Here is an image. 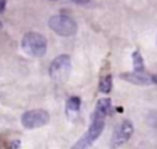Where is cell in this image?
I'll use <instances>...</instances> for the list:
<instances>
[{
  "label": "cell",
  "mask_w": 157,
  "mask_h": 149,
  "mask_svg": "<svg viewBox=\"0 0 157 149\" xmlns=\"http://www.w3.org/2000/svg\"><path fill=\"white\" fill-rule=\"evenodd\" d=\"M10 148H12V149H16V148H21V142H20V140H13V142H11V144H10Z\"/></svg>",
  "instance_id": "obj_12"
},
{
  "label": "cell",
  "mask_w": 157,
  "mask_h": 149,
  "mask_svg": "<svg viewBox=\"0 0 157 149\" xmlns=\"http://www.w3.org/2000/svg\"><path fill=\"white\" fill-rule=\"evenodd\" d=\"M112 86H113V78L112 75H107L103 79H101L98 84V91L102 94H109L112 91Z\"/></svg>",
  "instance_id": "obj_10"
},
{
  "label": "cell",
  "mask_w": 157,
  "mask_h": 149,
  "mask_svg": "<svg viewBox=\"0 0 157 149\" xmlns=\"http://www.w3.org/2000/svg\"><path fill=\"white\" fill-rule=\"evenodd\" d=\"M21 47L27 55L40 58L47 53V39L40 33L27 32L22 37Z\"/></svg>",
  "instance_id": "obj_1"
},
{
  "label": "cell",
  "mask_w": 157,
  "mask_h": 149,
  "mask_svg": "<svg viewBox=\"0 0 157 149\" xmlns=\"http://www.w3.org/2000/svg\"><path fill=\"white\" fill-rule=\"evenodd\" d=\"M132 66H134V71H144L145 70V63H144L140 50H135L132 53Z\"/></svg>",
  "instance_id": "obj_11"
},
{
  "label": "cell",
  "mask_w": 157,
  "mask_h": 149,
  "mask_svg": "<svg viewBox=\"0 0 157 149\" xmlns=\"http://www.w3.org/2000/svg\"><path fill=\"white\" fill-rule=\"evenodd\" d=\"M134 132V126L129 119L123 121L114 131L113 137H112V148H119L123 147L124 144H126L129 142V139L131 138Z\"/></svg>",
  "instance_id": "obj_6"
},
{
  "label": "cell",
  "mask_w": 157,
  "mask_h": 149,
  "mask_svg": "<svg viewBox=\"0 0 157 149\" xmlns=\"http://www.w3.org/2000/svg\"><path fill=\"white\" fill-rule=\"evenodd\" d=\"M2 28V23H1V21H0V30Z\"/></svg>",
  "instance_id": "obj_15"
},
{
  "label": "cell",
  "mask_w": 157,
  "mask_h": 149,
  "mask_svg": "<svg viewBox=\"0 0 157 149\" xmlns=\"http://www.w3.org/2000/svg\"><path fill=\"white\" fill-rule=\"evenodd\" d=\"M112 108V100L109 97H102L96 102V108L92 115V118H103L109 115Z\"/></svg>",
  "instance_id": "obj_8"
},
{
  "label": "cell",
  "mask_w": 157,
  "mask_h": 149,
  "mask_svg": "<svg viewBox=\"0 0 157 149\" xmlns=\"http://www.w3.org/2000/svg\"><path fill=\"white\" fill-rule=\"evenodd\" d=\"M49 113L45 110H31L21 116V123L27 129H36L45 126L49 122Z\"/></svg>",
  "instance_id": "obj_5"
},
{
  "label": "cell",
  "mask_w": 157,
  "mask_h": 149,
  "mask_svg": "<svg viewBox=\"0 0 157 149\" xmlns=\"http://www.w3.org/2000/svg\"><path fill=\"white\" fill-rule=\"evenodd\" d=\"M49 28L59 36L70 37L77 32V23L74 18L66 15H54L48 21Z\"/></svg>",
  "instance_id": "obj_2"
},
{
  "label": "cell",
  "mask_w": 157,
  "mask_h": 149,
  "mask_svg": "<svg viewBox=\"0 0 157 149\" xmlns=\"http://www.w3.org/2000/svg\"><path fill=\"white\" fill-rule=\"evenodd\" d=\"M81 107V100L78 96H71L66 101V113L70 116L71 113H77Z\"/></svg>",
  "instance_id": "obj_9"
},
{
  "label": "cell",
  "mask_w": 157,
  "mask_h": 149,
  "mask_svg": "<svg viewBox=\"0 0 157 149\" xmlns=\"http://www.w3.org/2000/svg\"><path fill=\"white\" fill-rule=\"evenodd\" d=\"M71 73V58L67 54L58 55L49 66V75L56 83H65Z\"/></svg>",
  "instance_id": "obj_3"
},
{
  "label": "cell",
  "mask_w": 157,
  "mask_h": 149,
  "mask_svg": "<svg viewBox=\"0 0 157 149\" xmlns=\"http://www.w3.org/2000/svg\"><path fill=\"white\" fill-rule=\"evenodd\" d=\"M120 79L134 84V85H150L156 83L155 75L144 74V71H134V73H123L120 74Z\"/></svg>",
  "instance_id": "obj_7"
},
{
  "label": "cell",
  "mask_w": 157,
  "mask_h": 149,
  "mask_svg": "<svg viewBox=\"0 0 157 149\" xmlns=\"http://www.w3.org/2000/svg\"><path fill=\"white\" fill-rule=\"evenodd\" d=\"M104 129V119L103 118H92V123L90 128L85 132V134L72 145L75 149H83V148H90L94 140L98 139V137L102 134Z\"/></svg>",
  "instance_id": "obj_4"
},
{
  "label": "cell",
  "mask_w": 157,
  "mask_h": 149,
  "mask_svg": "<svg viewBox=\"0 0 157 149\" xmlns=\"http://www.w3.org/2000/svg\"><path fill=\"white\" fill-rule=\"evenodd\" d=\"M72 1H75V2H77V4H86V2H88L90 0H72Z\"/></svg>",
  "instance_id": "obj_14"
},
{
  "label": "cell",
  "mask_w": 157,
  "mask_h": 149,
  "mask_svg": "<svg viewBox=\"0 0 157 149\" xmlns=\"http://www.w3.org/2000/svg\"><path fill=\"white\" fill-rule=\"evenodd\" d=\"M6 1H7V0H0V12H4V11H5Z\"/></svg>",
  "instance_id": "obj_13"
},
{
  "label": "cell",
  "mask_w": 157,
  "mask_h": 149,
  "mask_svg": "<svg viewBox=\"0 0 157 149\" xmlns=\"http://www.w3.org/2000/svg\"><path fill=\"white\" fill-rule=\"evenodd\" d=\"M52 1H56V0H52Z\"/></svg>",
  "instance_id": "obj_16"
}]
</instances>
